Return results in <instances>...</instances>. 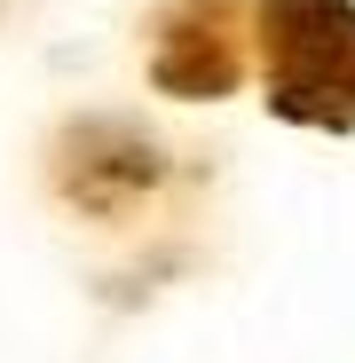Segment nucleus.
Wrapping results in <instances>:
<instances>
[]
</instances>
